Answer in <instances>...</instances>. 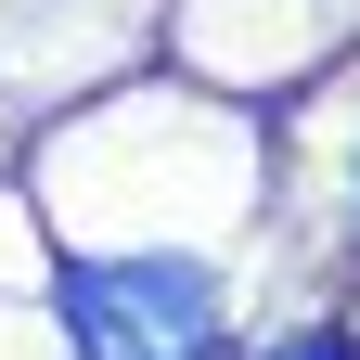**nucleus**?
Instances as JSON below:
<instances>
[{
	"mask_svg": "<svg viewBox=\"0 0 360 360\" xmlns=\"http://www.w3.org/2000/svg\"><path fill=\"white\" fill-rule=\"evenodd\" d=\"M52 309H65L77 360H206L219 347V283L193 257H77Z\"/></svg>",
	"mask_w": 360,
	"mask_h": 360,
	"instance_id": "f257e3e1",
	"label": "nucleus"
},
{
	"mask_svg": "<svg viewBox=\"0 0 360 360\" xmlns=\"http://www.w3.org/2000/svg\"><path fill=\"white\" fill-rule=\"evenodd\" d=\"M309 360H347V347H335V335H322V347H309Z\"/></svg>",
	"mask_w": 360,
	"mask_h": 360,
	"instance_id": "f03ea898",
	"label": "nucleus"
},
{
	"mask_svg": "<svg viewBox=\"0 0 360 360\" xmlns=\"http://www.w3.org/2000/svg\"><path fill=\"white\" fill-rule=\"evenodd\" d=\"M347 219H360V180H347Z\"/></svg>",
	"mask_w": 360,
	"mask_h": 360,
	"instance_id": "7ed1b4c3",
	"label": "nucleus"
}]
</instances>
